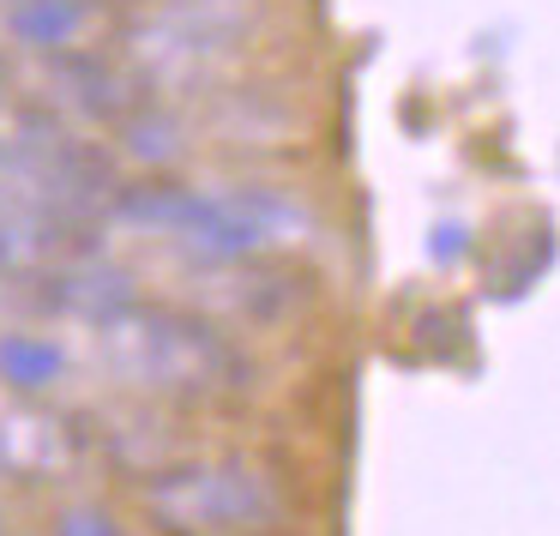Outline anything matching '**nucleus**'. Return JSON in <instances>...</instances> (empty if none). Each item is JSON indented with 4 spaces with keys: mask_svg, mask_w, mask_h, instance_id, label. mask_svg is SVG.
Returning a JSON list of instances; mask_svg holds the SVG:
<instances>
[{
    "mask_svg": "<svg viewBox=\"0 0 560 536\" xmlns=\"http://www.w3.org/2000/svg\"><path fill=\"white\" fill-rule=\"evenodd\" d=\"M103 362L127 386L151 392L170 404H223L247 392V362L211 319L182 314V307H145L133 302L127 314L97 326Z\"/></svg>",
    "mask_w": 560,
    "mask_h": 536,
    "instance_id": "f03ea898",
    "label": "nucleus"
},
{
    "mask_svg": "<svg viewBox=\"0 0 560 536\" xmlns=\"http://www.w3.org/2000/svg\"><path fill=\"white\" fill-rule=\"evenodd\" d=\"M145 524L158 536H278L290 524V500L271 482V470H259L254 458H182L170 470H158L139 488Z\"/></svg>",
    "mask_w": 560,
    "mask_h": 536,
    "instance_id": "7ed1b4c3",
    "label": "nucleus"
},
{
    "mask_svg": "<svg viewBox=\"0 0 560 536\" xmlns=\"http://www.w3.org/2000/svg\"><path fill=\"white\" fill-rule=\"evenodd\" d=\"M55 536H121V524H115L103 506H73V512L55 518Z\"/></svg>",
    "mask_w": 560,
    "mask_h": 536,
    "instance_id": "9b49d317",
    "label": "nucleus"
},
{
    "mask_svg": "<svg viewBox=\"0 0 560 536\" xmlns=\"http://www.w3.org/2000/svg\"><path fill=\"white\" fill-rule=\"evenodd\" d=\"M43 295H49L61 314H79L85 326H103V319H115V314H127V307L139 302V290H133V278H127L121 266H109V259H97V254H67L61 266H49L43 271Z\"/></svg>",
    "mask_w": 560,
    "mask_h": 536,
    "instance_id": "0eeeda50",
    "label": "nucleus"
},
{
    "mask_svg": "<svg viewBox=\"0 0 560 536\" xmlns=\"http://www.w3.org/2000/svg\"><path fill=\"white\" fill-rule=\"evenodd\" d=\"M49 91L67 103L73 115H85V121L97 127H121L127 115L145 109V79L133 73V67L121 61V55H97V49H73V55H55L49 67Z\"/></svg>",
    "mask_w": 560,
    "mask_h": 536,
    "instance_id": "423d86ee",
    "label": "nucleus"
},
{
    "mask_svg": "<svg viewBox=\"0 0 560 536\" xmlns=\"http://www.w3.org/2000/svg\"><path fill=\"white\" fill-rule=\"evenodd\" d=\"M266 25V0H151L121 25V61L163 91L211 79Z\"/></svg>",
    "mask_w": 560,
    "mask_h": 536,
    "instance_id": "20e7f679",
    "label": "nucleus"
},
{
    "mask_svg": "<svg viewBox=\"0 0 560 536\" xmlns=\"http://www.w3.org/2000/svg\"><path fill=\"white\" fill-rule=\"evenodd\" d=\"M7 31L37 55H73L91 49L97 31V7L91 0H7Z\"/></svg>",
    "mask_w": 560,
    "mask_h": 536,
    "instance_id": "6e6552de",
    "label": "nucleus"
},
{
    "mask_svg": "<svg viewBox=\"0 0 560 536\" xmlns=\"http://www.w3.org/2000/svg\"><path fill=\"white\" fill-rule=\"evenodd\" d=\"M85 458V434L43 404H7L0 410V476L7 482H61Z\"/></svg>",
    "mask_w": 560,
    "mask_h": 536,
    "instance_id": "39448f33",
    "label": "nucleus"
},
{
    "mask_svg": "<svg viewBox=\"0 0 560 536\" xmlns=\"http://www.w3.org/2000/svg\"><path fill=\"white\" fill-rule=\"evenodd\" d=\"M7 211H61V206H55L49 187H43L31 170H19V163L0 158V218H7ZM61 218H67V211H61Z\"/></svg>",
    "mask_w": 560,
    "mask_h": 536,
    "instance_id": "9d476101",
    "label": "nucleus"
},
{
    "mask_svg": "<svg viewBox=\"0 0 560 536\" xmlns=\"http://www.w3.org/2000/svg\"><path fill=\"white\" fill-rule=\"evenodd\" d=\"M115 139H121V151L127 158H139V163H151V170H163V163H175L182 158V127L170 121L163 109H139V115H127L121 127H115Z\"/></svg>",
    "mask_w": 560,
    "mask_h": 536,
    "instance_id": "1a4fd4ad",
    "label": "nucleus"
},
{
    "mask_svg": "<svg viewBox=\"0 0 560 536\" xmlns=\"http://www.w3.org/2000/svg\"><path fill=\"white\" fill-rule=\"evenodd\" d=\"M115 218L139 223L151 235H170L206 266H235V259H278L314 242V211L278 187H223V194H194L175 182H139L115 194Z\"/></svg>",
    "mask_w": 560,
    "mask_h": 536,
    "instance_id": "f257e3e1",
    "label": "nucleus"
}]
</instances>
